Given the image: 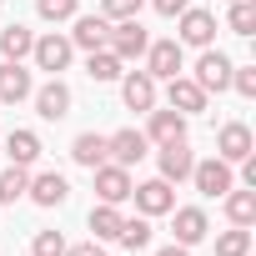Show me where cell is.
<instances>
[{"label": "cell", "mask_w": 256, "mask_h": 256, "mask_svg": "<svg viewBox=\"0 0 256 256\" xmlns=\"http://www.w3.org/2000/svg\"><path fill=\"white\" fill-rule=\"evenodd\" d=\"M116 231H120V206L96 201L90 206V241H116Z\"/></svg>", "instance_id": "cb8c5ba5"}, {"label": "cell", "mask_w": 256, "mask_h": 256, "mask_svg": "<svg viewBox=\"0 0 256 256\" xmlns=\"http://www.w3.org/2000/svg\"><path fill=\"white\" fill-rule=\"evenodd\" d=\"M146 141L151 146H166V141H186V116L181 110H146Z\"/></svg>", "instance_id": "ac0fdd59"}, {"label": "cell", "mask_w": 256, "mask_h": 256, "mask_svg": "<svg viewBox=\"0 0 256 256\" xmlns=\"http://www.w3.org/2000/svg\"><path fill=\"white\" fill-rule=\"evenodd\" d=\"M70 56H76V46H70V36H60V30H50V36H36V46H30V60H36V70H50V76H60V70L70 66Z\"/></svg>", "instance_id": "52a82bcc"}, {"label": "cell", "mask_w": 256, "mask_h": 256, "mask_svg": "<svg viewBox=\"0 0 256 256\" xmlns=\"http://www.w3.org/2000/svg\"><path fill=\"white\" fill-rule=\"evenodd\" d=\"M40 151H46V146H40L36 131H10V136H6V156H10V166H36Z\"/></svg>", "instance_id": "44dd1931"}, {"label": "cell", "mask_w": 256, "mask_h": 256, "mask_svg": "<svg viewBox=\"0 0 256 256\" xmlns=\"http://www.w3.org/2000/svg\"><path fill=\"white\" fill-rule=\"evenodd\" d=\"M116 241L126 246V251H141V246H151V216H120V231H116Z\"/></svg>", "instance_id": "d4e9b609"}, {"label": "cell", "mask_w": 256, "mask_h": 256, "mask_svg": "<svg viewBox=\"0 0 256 256\" xmlns=\"http://www.w3.org/2000/svg\"><path fill=\"white\" fill-rule=\"evenodd\" d=\"M70 161L86 166V171H96V166L106 161V136H100V131H80V136L70 141Z\"/></svg>", "instance_id": "7402d4cb"}, {"label": "cell", "mask_w": 256, "mask_h": 256, "mask_svg": "<svg viewBox=\"0 0 256 256\" xmlns=\"http://www.w3.org/2000/svg\"><path fill=\"white\" fill-rule=\"evenodd\" d=\"M156 256H191V246H181V241H171V246H161Z\"/></svg>", "instance_id": "d590c367"}, {"label": "cell", "mask_w": 256, "mask_h": 256, "mask_svg": "<svg viewBox=\"0 0 256 256\" xmlns=\"http://www.w3.org/2000/svg\"><path fill=\"white\" fill-rule=\"evenodd\" d=\"M30 90H36V80L20 60H0V106H20V100H30Z\"/></svg>", "instance_id": "e0dca14e"}, {"label": "cell", "mask_w": 256, "mask_h": 256, "mask_svg": "<svg viewBox=\"0 0 256 256\" xmlns=\"http://www.w3.org/2000/svg\"><path fill=\"white\" fill-rule=\"evenodd\" d=\"M156 86L161 80H151L146 70H120V100H126V110H136V116L156 110Z\"/></svg>", "instance_id": "4fadbf2b"}, {"label": "cell", "mask_w": 256, "mask_h": 256, "mask_svg": "<svg viewBox=\"0 0 256 256\" xmlns=\"http://www.w3.org/2000/svg\"><path fill=\"white\" fill-rule=\"evenodd\" d=\"M166 216H171V236H176L181 246H196V241L211 236V216H206L201 206H171Z\"/></svg>", "instance_id": "7c38bea8"}, {"label": "cell", "mask_w": 256, "mask_h": 256, "mask_svg": "<svg viewBox=\"0 0 256 256\" xmlns=\"http://www.w3.org/2000/svg\"><path fill=\"white\" fill-rule=\"evenodd\" d=\"M201 196H211V201H221L231 186H236V171H231V161H221V156H206V161H196L191 166V176H186Z\"/></svg>", "instance_id": "7a4b0ae2"}, {"label": "cell", "mask_w": 256, "mask_h": 256, "mask_svg": "<svg viewBox=\"0 0 256 256\" xmlns=\"http://www.w3.org/2000/svg\"><path fill=\"white\" fill-rule=\"evenodd\" d=\"M30 191V166H6L0 171V206H16Z\"/></svg>", "instance_id": "484cf974"}, {"label": "cell", "mask_w": 256, "mask_h": 256, "mask_svg": "<svg viewBox=\"0 0 256 256\" xmlns=\"http://www.w3.org/2000/svg\"><path fill=\"white\" fill-rule=\"evenodd\" d=\"M176 40H181V46L206 50V46L216 40V16H211V10H201V6H186V10L176 16Z\"/></svg>", "instance_id": "8992f818"}, {"label": "cell", "mask_w": 256, "mask_h": 256, "mask_svg": "<svg viewBox=\"0 0 256 256\" xmlns=\"http://www.w3.org/2000/svg\"><path fill=\"white\" fill-rule=\"evenodd\" d=\"M66 256H106V241H80V246H66Z\"/></svg>", "instance_id": "e575fe53"}, {"label": "cell", "mask_w": 256, "mask_h": 256, "mask_svg": "<svg viewBox=\"0 0 256 256\" xmlns=\"http://www.w3.org/2000/svg\"><path fill=\"white\" fill-rule=\"evenodd\" d=\"M226 30L256 36V0H231V6H226Z\"/></svg>", "instance_id": "83f0119b"}, {"label": "cell", "mask_w": 256, "mask_h": 256, "mask_svg": "<svg viewBox=\"0 0 256 256\" xmlns=\"http://www.w3.org/2000/svg\"><path fill=\"white\" fill-rule=\"evenodd\" d=\"M141 60H146V76H151V80H171V76H181V66H186V46H181L176 36H166V40H151Z\"/></svg>", "instance_id": "3957f363"}, {"label": "cell", "mask_w": 256, "mask_h": 256, "mask_svg": "<svg viewBox=\"0 0 256 256\" xmlns=\"http://www.w3.org/2000/svg\"><path fill=\"white\" fill-rule=\"evenodd\" d=\"M151 6H156V16H166V20H176L186 6H191V0H151Z\"/></svg>", "instance_id": "836d02e7"}, {"label": "cell", "mask_w": 256, "mask_h": 256, "mask_svg": "<svg viewBox=\"0 0 256 256\" xmlns=\"http://www.w3.org/2000/svg\"><path fill=\"white\" fill-rule=\"evenodd\" d=\"M156 166H161V181L181 186V181L191 176V166H196V151H191V141H166V146H156Z\"/></svg>", "instance_id": "8fae6325"}, {"label": "cell", "mask_w": 256, "mask_h": 256, "mask_svg": "<svg viewBox=\"0 0 256 256\" xmlns=\"http://www.w3.org/2000/svg\"><path fill=\"white\" fill-rule=\"evenodd\" d=\"M131 201H136V211H141V216H151V221H156V216H166V211L176 206V186H171V181H161V176H151V181H136V186H131Z\"/></svg>", "instance_id": "ba28073f"}, {"label": "cell", "mask_w": 256, "mask_h": 256, "mask_svg": "<svg viewBox=\"0 0 256 256\" xmlns=\"http://www.w3.org/2000/svg\"><path fill=\"white\" fill-rule=\"evenodd\" d=\"M206 100H211V96H206L191 76H171V80H166V106H171V110H181V116H201Z\"/></svg>", "instance_id": "9a60e30c"}, {"label": "cell", "mask_w": 256, "mask_h": 256, "mask_svg": "<svg viewBox=\"0 0 256 256\" xmlns=\"http://www.w3.org/2000/svg\"><path fill=\"white\" fill-rule=\"evenodd\" d=\"M226 6H231V0H226Z\"/></svg>", "instance_id": "8d00e7d4"}, {"label": "cell", "mask_w": 256, "mask_h": 256, "mask_svg": "<svg viewBox=\"0 0 256 256\" xmlns=\"http://www.w3.org/2000/svg\"><path fill=\"white\" fill-rule=\"evenodd\" d=\"M66 246H70V241H66L60 231H36V236H30V256H66Z\"/></svg>", "instance_id": "4dcf8cb0"}, {"label": "cell", "mask_w": 256, "mask_h": 256, "mask_svg": "<svg viewBox=\"0 0 256 256\" xmlns=\"http://www.w3.org/2000/svg\"><path fill=\"white\" fill-rule=\"evenodd\" d=\"M141 6L146 0H100V16L106 20H141Z\"/></svg>", "instance_id": "1f68e13d"}, {"label": "cell", "mask_w": 256, "mask_h": 256, "mask_svg": "<svg viewBox=\"0 0 256 256\" xmlns=\"http://www.w3.org/2000/svg\"><path fill=\"white\" fill-rule=\"evenodd\" d=\"M90 181H96V196L100 201H110V206H126L131 201V166H116V161H100L96 171H90Z\"/></svg>", "instance_id": "5b68a950"}, {"label": "cell", "mask_w": 256, "mask_h": 256, "mask_svg": "<svg viewBox=\"0 0 256 256\" xmlns=\"http://www.w3.org/2000/svg\"><path fill=\"white\" fill-rule=\"evenodd\" d=\"M30 100H36V116H40V120H66V116H70V86H66L60 76H50L46 86H36Z\"/></svg>", "instance_id": "30bf717a"}, {"label": "cell", "mask_w": 256, "mask_h": 256, "mask_svg": "<svg viewBox=\"0 0 256 256\" xmlns=\"http://www.w3.org/2000/svg\"><path fill=\"white\" fill-rule=\"evenodd\" d=\"M146 151H151V141H146V131H136V126L106 136V161H116V166H136Z\"/></svg>", "instance_id": "5bb4252c"}, {"label": "cell", "mask_w": 256, "mask_h": 256, "mask_svg": "<svg viewBox=\"0 0 256 256\" xmlns=\"http://www.w3.org/2000/svg\"><path fill=\"white\" fill-rule=\"evenodd\" d=\"M106 36H110V20L96 10V16H76V30H70V46L76 50H106Z\"/></svg>", "instance_id": "d6986e66"}, {"label": "cell", "mask_w": 256, "mask_h": 256, "mask_svg": "<svg viewBox=\"0 0 256 256\" xmlns=\"http://www.w3.org/2000/svg\"><path fill=\"white\" fill-rule=\"evenodd\" d=\"M216 156L231 161V166H241L246 156H256V136H251L246 120H226L221 131H216Z\"/></svg>", "instance_id": "9c48e42d"}, {"label": "cell", "mask_w": 256, "mask_h": 256, "mask_svg": "<svg viewBox=\"0 0 256 256\" xmlns=\"http://www.w3.org/2000/svg\"><path fill=\"white\" fill-rule=\"evenodd\" d=\"M36 206H46V211H56V206H66L70 201V181L60 176V171H40V176H30V191H26Z\"/></svg>", "instance_id": "2e32d148"}, {"label": "cell", "mask_w": 256, "mask_h": 256, "mask_svg": "<svg viewBox=\"0 0 256 256\" xmlns=\"http://www.w3.org/2000/svg\"><path fill=\"white\" fill-rule=\"evenodd\" d=\"M231 56L226 50H216V46H206L201 50V60H196V70H191V80L206 90V96H221V90H231Z\"/></svg>", "instance_id": "6da1fadb"}, {"label": "cell", "mask_w": 256, "mask_h": 256, "mask_svg": "<svg viewBox=\"0 0 256 256\" xmlns=\"http://www.w3.org/2000/svg\"><path fill=\"white\" fill-rule=\"evenodd\" d=\"M76 10H80V0H36V16H40L46 26H60V20H76Z\"/></svg>", "instance_id": "f546056e"}, {"label": "cell", "mask_w": 256, "mask_h": 256, "mask_svg": "<svg viewBox=\"0 0 256 256\" xmlns=\"http://www.w3.org/2000/svg\"><path fill=\"white\" fill-rule=\"evenodd\" d=\"M216 256H251V226H231L216 236Z\"/></svg>", "instance_id": "f1b7e54d"}, {"label": "cell", "mask_w": 256, "mask_h": 256, "mask_svg": "<svg viewBox=\"0 0 256 256\" xmlns=\"http://www.w3.org/2000/svg\"><path fill=\"white\" fill-rule=\"evenodd\" d=\"M231 90L256 100V66H231Z\"/></svg>", "instance_id": "d6a6232c"}, {"label": "cell", "mask_w": 256, "mask_h": 256, "mask_svg": "<svg viewBox=\"0 0 256 256\" xmlns=\"http://www.w3.org/2000/svg\"><path fill=\"white\" fill-rule=\"evenodd\" d=\"M151 46V30L141 20H110V36H106V50L120 56V60H141Z\"/></svg>", "instance_id": "277c9868"}, {"label": "cell", "mask_w": 256, "mask_h": 256, "mask_svg": "<svg viewBox=\"0 0 256 256\" xmlns=\"http://www.w3.org/2000/svg\"><path fill=\"white\" fill-rule=\"evenodd\" d=\"M120 70H126V60L110 56V50H90L86 56V76L90 80H120Z\"/></svg>", "instance_id": "4316f807"}, {"label": "cell", "mask_w": 256, "mask_h": 256, "mask_svg": "<svg viewBox=\"0 0 256 256\" xmlns=\"http://www.w3.org/2000/svg\"><path fill=\"white\" fill-rule=\"evenodd\" d=\"M30 46H36V30L30 26H6V30H0V56H6V60H26L30 56Z\"/></svg>", "instance_id": "603a6c76"}, {"label": "cell", "mask_w": 256, "mask_h": 256, "mask_svg": "<svg viewBox=\"0 0 256 256\" xmlns=\"http://www.w3.org/2000/svg\"><path fill=\"white\" fill-rule=\"evenodd\" d=\"M221 206H226V221H231V226H251V221H256V191H251V186H231V191L221 196Z\"/></svg>", "instance_id": "ffe728a7"}]
</instances>
